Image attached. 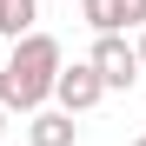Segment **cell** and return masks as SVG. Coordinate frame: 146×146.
Here are the masks:
<instances>
[{"label":"cell","mask_w":146,"mask_h":146,"mask_svg":"<svg viewBox=\"0 0 146 146\" xmlns=\"http://www.w3.org/2000/svg\"><path fill=\"white\" fill-rule=\"evenodd\" d=\"M27 139L33 146H73V113H33Z\"/></svg>","instance_id":"cell-6"},{"label":"cell","mask_w":146,"mask_h":146,"mask_svg":"<svg viewBox=\"0 0 146 146\" xmlns=\"http://www.w3.org/2000/svg\"><path fill=\"white\" fill-rule=\"evenodd\" d=\"M80 20L100 40H113L119 27H146V0H80Z\"/></svg>","instance_id":"cell-3"},{"label":"cell","mask_w":146,"mask_h":146,"mask_svg":"<svg viewBox=\"0 0 146 146\" xmlns=\"http://www.w3.org/2000/svg\"><path fill=\"white\" fill-rule=\"evenodd\" d=\"M93 73H100V80H106V93L113 86H133L139 80V46H126V40H93Z\"/></svg>","instance_id":"cell-4"},{"label":"cell","mask_w":146,"mask_h":146,"mask_svg":"<svg viewBox=\"0 0 146 146\" xmlns=\"http://www.w3.org/2000/svg\"><path fill=\"white\" fill-rule=\"evenodd\" d=\"M133 146H146V139H133Z\"/></svg>","instance_id":"cell-9"},{"label":"cell","mask_w":146,"mask_h":146,"mask_svg":"<svg viewBox=\"0 0 146 146\" xmlns=\"http://www.w3.org/2000/svg\"><path fill=\"white\" fill-rule=\"evenodd\" d=\"M33 20H40V0H0V40H27L33 33Z\"/></svg>","instance_id":"cell-5"},{"label":"cell","mask_w":146,"mask_h":146,"mask_svg":"<svg viewBox=\"0 0 146 146\" xmlns=\"http://www.w3.org/2000/svg\"><path fill=\"white\" fill-rule=\"evenodd\" d=\"M60 40L53 33H27L7 53V66H0V106L7 113H40V100L60 86Z\"/></svg>","instance_id":"cell-1"},{"label":"cell","mask_w":146,"mask_h":146,"mask_svg":"<svg viewBox=\"0 0 146 146\" xmlns=\"http://www.w3.org/2000/svg\"><path fill=\"white\" fill-rule=\"evenodd\" d=\"M100 93H106V80L93 73V60H73V66L60 73L53 100H60V113H93V106H100Z\"/></svg>","instance_id":"cell-2"},{"label":"cell","mask_w":146,"mask_h":146,"mask_svg":"<svg viewBox=\"0 0 146 146\" xmlns=\"http://www.w3.org/2000/svg\"><path fill=\"white\" fill-rule=\"evenodd\" d=\"M0 133H7V106H0Z\"/></svg>","instance_id":"cell-8"},{"label":"cell","mask_w":146,"mask_h":146,"mask_svg":"<svg viewBox=\"0 0 146 146\" xmlns=\"http://www.w3.org/2000/svg\"><path fill=\"white\" fill-rule=\"evenodd\" d=\"M139 66H146V33H139Z\"/></svg>","instance_id":"cell-7"}]
</instances>
